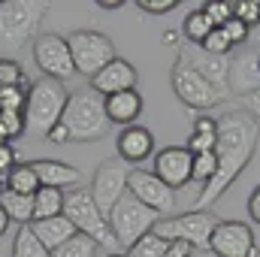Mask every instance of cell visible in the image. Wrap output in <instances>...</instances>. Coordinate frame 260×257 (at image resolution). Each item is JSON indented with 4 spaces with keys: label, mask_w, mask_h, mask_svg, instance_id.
<instances>
[{
    "label": "cell",
    "mask_w": 260,
    "mask_h": 257,
    "mask_svg": "<svg viewBox=\"0 0 260 257\" xmlns=\"http://www.w3.org/2000/svg\"><path fill=\"white\" fill-rule=\"evenodd\" d=\"M257 136H260L257 121L245 112H230V115L218 118V145H215L218 173L200 191L194 212H209V206L218 203L227 194V188L242 176V170L248 167V160L257 148Z\"/></svg>",
    "instance_id": "obj_1"
},
{
    "label": "cell",
    "mask_w": 260,
    "mask_h": 257,
    "mask_svg": "<svg viewBox=\"0 0 260 257\" xmlns=\"http://www.w3.org/2000/svg\"><path fill=\"white\" fill-rule=\"evenodd\" d=\"M109 118L103 109V97L91 88H82L70 94L64 106V115L55 127L49 130V142L64 145V142H97L109 136Z\"/></svg>",
    "instance_id": "obj_2"
},
{
    "label": "cell",
    "mask_w": 260,
    "mask_h": 257,
    "mask_svg": "<svg viewBox=\"0 0 260 257\" xmlns=\"http://www.w3.org/2000/svg\"><path fill=\"white\" fill-rule=\"evenodd\" d=\"M46 12H49V3H40V0L0 3V55H15L30 40H37Z\"/></svg>",
    "instance_id": "obj_3"
},
{
    "label": "cell",
    "mask_w": 260,
    "mask_h": 257,
    "mask_svg": "<svg viewBox=\"0 0 260 257\" xmlns=\"http://www.w3.org/2000/svg\"><path fill=\"white\" fill-rule=\"evenodd\" d=\"M64 218L76 227L79 236H88V239L97 242L100 248H109V254L118 248L106 215L97 209V203L91 200L88 188H73V191L64 194Z\"/></svg>",
    "instance_id": "obj_4"
},
{
    "label": "cell",
    "mask_w": 260,
    "mask_h": 257,
    "mask_svg": "<svg viewBox=\"0 0 260 257\" xmlns=\"http://www.w3.org/2000/svg\"><path fill=\"white\" fill-rule=\"evenodd\" d=\"M70 100L67 88L55 79H40L30 85L27 100H24V124L30 133L49 136V130L55 127L64 115V106Z\"/></svg>",
    "instance_id": "obj_5"
},
{
    "label": "cell",
    "mask_w": 260,
    "mask_h": 257,
    "mask_svg": "<svg viewBox=\"0 0 260 257\" xmlns=\"http://www.w3.org/2000/svg\"><path fill=\"white\" fill-rule=\"evenodd\" d=\"M106 221H109V227H112V236H115L118 248H130L136 239H142L145 233L154 230V224L160 221V215L151 212L148 206H142V203L127 191L115 206H112V212L106 215Z\"/></svg>",
    "instance_id": "obj_6"
},
{
    "label": "cell",
    "mask_w": 260,
    "mask_h": 257,
    "mask_svg": "<svg viewBox=\"0 0 260 257\" xmlns=\"http://www.w3.org/2000/svg\"><path fill=\"white\" fill-rule=\"evenodd\" d=\"M67 46H70V58L79 76H85L88 82L115 58V46L106 34L100 30H76L67 37Z\"/></svg>",
    "instance_id": "obj_7"
},
{
    "label": "cell",
    "mask_w": 260,
    "mask_h": 257,
    "mask_svg": "<svg viewBox=\"0 0 260 257\" xmlns=\"http://www.w3.org/2000/svg\"><path fill=\"white\" fill-rule=\"evenodd\" d=\"M218 218L212 212H185V215H170L154 224V236L167 242H185L191 248H206L209 251V236L215 230Z\"/></svg>",
    "instance_id": "obj_8"
},
{
    "label": "cell",
    "mask_w": 260,
    "mask_h": 257,
    "mask_svg": "<svg viewBox=\"0 0 260 257\" xmlns=\"http://www.w3.org/2000/svg\"><path fill=\"white\" fill-rule=\"evenodd\" d=\"M170 82H173L176 97H179L188 109H197V112H206V109L218 106V103L227 97V94H224V91H218L209 79H203L197 70H191V67H185V64L173 67Z\"/></svg>",
    "instance_id": "obj_9"
},
{
    "label": "cell",
    "mask_w": 260,
    "mask_h": 257,
    "mask_svg": "<svg viewBox=\"0 0 260 257\" xmlns=\"http://www.w3.org/2000/svg\"><path fill=\"white\" fill-rule=\"evenodd\" d=\"M34 64L43 73V79H55L61 85L70 76H76L67 37H61V34H40L34 40Z\"/></svg>",
    "instance_id": "obj_10"
},
{
    "label": "cell",
    "mask_w": 260,
    "mask_h": 257,
    "mask_svg": "<svg viewBox=\"0 0 260 257\" xmlns=\"http://www.w3.org/2000/svg\"><path fill=\"white\" fill-rule=\"evenodd\" d=\"M130 170L124 160H103L100 167H97V173H94V179H91V200L97 203V209L103 212V215H109L112 212V206L127 194V179H130Z\"/></svg>",
    "instance_id": "obj_11"
},
{
    "label": "cell",
    "mask_w": 260,
    "mask_h": 257,
    "mask_svg": "<svg viewBox=\"0 0 260 257\" xmlns=\"http://www.w3.org/2000/svg\"><path fill=\"white\" fill-rule=\"evenodd\" d=\"M209 251L215 257H260L254 230L245 221H218L209 236Z\"/></svg>",
    "instance_id": "obj_12"
},
{
    "label": "cell",
    "mask_w": 260,
    "mask_h": 257,
    "mask_svg": "<svg viewBox=\"0 0 260 257\" xmlns=\"http://www.w3.org/2000/svg\"><path fill=\"white\" fill-rule=\"evenodd\" d=\"M127 191L142 203V206H148L151 212H157L160 218L164 215H170L173 209H176V191L173 188H167L154 173H148V170H130V179H127Z\"/></svg>",
    "instance_id": "obj_13"
},
{
    "label": "cell",
    "mask_w": 260,
    "mask_h": 257,
    "mask_svg": "<svg viewBox=\"0 0 260 257\" xmlns=\"http://www.w3.org/2000/svg\"><path fill=\"white\" fill-rule=\"evenodd\" d=\"M191 164H194V154L185 148V145H167L160 151H154L151 157V173L173 191L185 188L191 182Z\"/></svg>",
    "instance_id": "obj_14"
},
{
    "label": "cell",
    "mask_w": 260,
    "mask_h": 257,
    "mask_svg": "<svg viewBox=\"0 0 260 257\" xmlns=\"http://www.w3.org/2000/svg\"><path fill=\"white\" fill-rule=\"evenodd\" d=\"M257 88H260V52L245 49V52L233 55L230 67H227V94L248 97Z\"/></svg>",
    "instance_id": "obj_15"
},
{
    "label": "cell",
    "mask_w": 260,
    "mask_h": 257,
    "mask_svg": "<svg viewBox=\"0 0 260 257\" xmlns=\"http://www.w3.org/2000/svg\"><path fill=\"white\" fill-rule=\"evenodd\" d=\"M136 82H139V73H136V67L124 61V58H112L109 64L103 67L94 79H91V91H97L100 97H109V94H118V91H133L136 88Z\"/></svg>",
    "instance_id": "obj_16"
},
{
    "label": "cell",
    "mask_w": 260,
    "mask_h": 257,
    "mask_svg": "<svg viewBox=\"0 0 260 257\" xmlns=\"http://www.w3.org/2000/svg\"><path fill=\"white\" fill-rule=\"evenodd\" d=\"M115 148H118V160H124L127 167H139L142 160L154 157V133L148 127H139V124H130L118 133L115 139Z\"/></svg>",
    "instance_id": "obj_17"
},
{
    "label": "cell",
    "mask_w": 260,
    "mask_h": 257,
    "mask_svg": "<svg viewBox=\"0 0 260 257\" xmlns=\"http://www.w3.org/2000/svg\"><path fill=\"white\" fill-rule=\"evenodd\" d=\"M179 64L197 70L203 79H209L218 91H224V94H227V67H230V58L206 55L200 46H188V43H185V49L179 52Z\"/></svg>",
    "instance_id": "obj_18"
},
{
    "label": "cell",
    "mask_w": 260,
    "mask_h": 257,
    "mask_svg": "<svg viewBox=\"0 0 260 257\" xmlns=\"http://www.w3.org/2000/svg\"><path fill=\"white\" fill-rule=\"evenodd\" d=\"M34 173L40 179V188H58V191H73L82 185V173L76 167H70L64 160H55V157H40L34 160Z\"/></svg>",
    "instance_id": "obj_19"
},
{
    "label": "cell",
    "mask_w": 260,
    "mask_h": 257,
    "mask_svg": "<svg viewBox=\"0 0 260 257\" xmlns=\"http://www.w3.org/2000/svg\"><path fill=\"white\" fill-rule=\"evenodd\" d=\"M103 109H106L109 124L130 127V124H136V118L142 115V97H139L136 88H133V91H118V94L103 97Z\"/></svg>",
    "instance_id": "obj_20"
},
{
    "label": "cell",
    "mask_w": 260,
    "mask_h": 257,
    "mask_svg": "<svg viewBox=\"0 0 260 257\" xmlns=\"http://www.w3.org/2000/svg\"><path fill=\"white\" fill-rule=\"evenodd\" d=\"M27 227L34 230V236H37L49 251H58L64 242H70V239L76 236V227L67 221L64 215H58V218H46V221H30Z\"/></svg>",
    "instance_id": "obj_21"
},
{
    "label": "cell",
    "mask_w": 260,
    "mask_h": 257,
    "mask_svg": "<svg viewBox=\"0 0 260 257\" xmlns=\"http://www.w3.org/2000/svg\"><path fill=\"white\" fill-rule=\"evenodd\" d=\"M215 145H218V118H212V115H197L191 139H188L185 148H188L191 154H203V151H215Z\"/></svg>",
    "instance_id": "obj_22"
},
{
    "label": "cell",
    "mask_w": 260,
    "mask_h": 257,
    "mask_svg": "<svg viewBox=\"0 0 260 257\" xmlns=\"http://www.w3.org/2000/svg\"><path fill=\"white\" fill-rule=\"evenodd\" d=\"M0 209L6 212L9 224L15 221V224L27 227V224L34 221V197H24V194H12V191H6V188H3V194H0Z\"/></svg>",
    "instance_id": "obj_23"
},
{
    "label": "cell",
    "mask_w": 260,
    "mask_h": 257,
    "mask_svg": "<svg viewBox=\"0 0 260 257\" xmlns=\"http://www.w3.org/2000/svg\"><path fill=\"white\" fill-rule=\"evenodd\" d=\"M3 188L12 194H24V197H34L40 191V179L34 173V164H15L12 173L3 179Z\"/></svg>",
    "instance_id": "obj_24"
},
{
    "label": "cell",
    "mask_w": 260,
    "mask_h": 257,
    "mask_svg": "<svg viewBox=\"0 0 260 257\" xmlns=\"http://www.w3.org/2000/svg\"><path fill=\"white\" fill-rule=\"evenodd\" d=\"M58 215H64V191L40 188L34 194V221H46V218H58Z\"/></svg>",
    "instance_id": "obj_25"
},
{
    "label": "cell",
    "mask_w": 260,
    "mask_h": 257,
    "mask_svg": "<svg viewBox=\"0 0 260 257\" xmlns=\"http://www.w3.org/2000/svg\"><path fill=\"white\" fill-rule=\"evenodd\" d=\"M215 30V24L209 21V15L203 12V6L194 9L191 15H185V24H182V37L188 40V46H200L209 34Z\"/></svg>",
    "instance_id": "obj_26"
},
{
    "label": "cell",
    "mask_w": 260,
    "mask_h": 257,
    "mask_svg": "<svg viewBox=\"0 0 260 257\" xmlns=\"http://www.w3.org/2000/svg\"><path fill=\"white\" fill-rule=\"evenodd\" d=\"M12 257H52V251L34 236L30 227H18V233L12 239Z\"/></svg>",
    "instance_id": "obj_27"
},
{
    "label": "cell",
    "mask_w": 260,
    "mask_h": 257,
    "mask_svg": "<svg viewBox=\"0 0 260 257\" xmlns=\"http://www.w3.org/2000/svg\"><path fill=\"white\" fill-rule=\"evenodd\" d=\"M167 248H170L167 239H160V236H154V233H145L142 239H136L127 251H124V257H164Z\"/></svg>",
    "instance_id": "obj_28"
},
{
    "label": "cell",
    "mask_w": 260,
    "mask_h": 257,
    "mask_svg": "<svg viewBox=\"0 0 260 257\" xmlns=\"http://www.w3.org/2000/svg\"><path fill=\"white\" fill-rule=\"evenodd\" d=\"M215 173H218V157H215V151L194 154V164H191V182H197V185L206 188V185L215 179Z\"/></svg>",
    "instance_id": "obj_29"
},
{
    "label": "cell",
    "mask_w": 260,
    "mask_h": 257,
    "mask_svg": "<svg viewBox=\"0 0 260 257\" xmlns=\"http://www.w3.org/2000/svg\"><path fill=\"white\" fill-rule=\"evenodd\" d=\"M97 248H100L97 242H91L88 236H79V233H76V236H73L70 242H64L58 251H52V257H94Z\"/></svg>",
    "instance_id": "obj_30"
},
{
    "label": "cell",
    "mask_w": 260,
    "mask_h": 257,
    "mask_svg": "<svg viewBox=\"0 0 260 257\" xmlns=\"http://www.w3.org/2000/svg\"><path fill=\"white\" fill-rule=\"evenodd\" d=\"M24 82H30V79L24 76V70H21V64L15 58H0V91L21 88Z\"/></svg>",
    "instance_id": "obj_31"
},
{
    "label": "cell",
    "mask_w": 260,
    "mask_h": 257,
    "mask_svg": "<svg viewBox=\"0 0 260 257\" xmlns=\"http://www.w3.org/2000/svg\"><path fill=\"white\" fill-rule=\"evenodd\" d=\"M34 82H24L21 88H6L0 91V112H24V100Z\"/></svg>",
    "instance_id": "obj_32"
},
{
    "label": "cell",
    "mask_w": 260,
    "mask_h": 257,
    "mask_svg": "<svg viewBox=\"0 0 260 257\" xmlns=\"http://www.w3.org/2000/svg\"><path fill=\"white\" fill-rule=\"evenodd\" d=\"M200 49L206 52V55H215V58H227L230 55V49H233V43L227 40V34L221 30V27H215L203 43H200Z\"/></svg>",
    "instance_id": "obj_33"
},
{
    "label": "cell",
    "mask_w": 260,
    "mask_h": 257,
    "mask_svg": "<svg viewBox=\"0 0 260 257\" xmlns=\"http://www.w3.org/2000/svg\"><path fill=\"white\" fill-rule=\"evenodd\" d=\"M0 130H3V136L12 142V139H18L27 124H24V112H0Z\"/></svg>",
    "instance_id": "obj_34"
},
{
    "label": "cell",
    "mask_w": 260,
    "mask_h": 257,
    "mask_svg": "<svg viewBox=\"0 0 260 257\" xmlns=\"http://www.w3.org/2000/svg\"><path fill=\"white\" fill-rule=\"evenodd\" d=\"M233 18H239L242 24H260V0H236L233 3Z\"/></svg>",
    "instance_id": "obj_35"
},
{
    "label": "cell",
    "mask_w": 260,
    "mask_h": 257,
    "mask_svg": "<svg viewBox=\"0 0 260 257\" xmlns=\"http://www.w3.org/2000/svg\"><path fill=\"white\" fill-rule=\"evenodd\" d=\"M203 12L209 15V21H212L215 27H224V24L233 18V3H227V0H221V3H206Z\"/></svg>",
    "instance_id": "obj_36"
},
{
    "label": "cell",
    "mask_w": 260,
    "mask_h": 257,
    "mask_svg": "<svg viewBox=\"0 0 260 257\" xmlns=\"http://www.w3.org/2000/svg\"><path fill=\"white\" fill-rule=\"evenodd\" d=\"M221 30L227 34V40H230L233 46H242V43L248 40V30H251V27H248V24H242L239 18H230V21H227Z\"/></svg>",
    "instance_id": "obj_37"
},
{
    "label": "cell",
    "mask_w": 260,
    "mask_h": 257,
    "mask_svg": "<svg viewBox=\"0 0 260 257\" xmlns=\"http://www.w3.org/2000/svg\"><path fill=\"white\" fill-rule=\"evenodd\" d=\"M15 160H18V151L12 148V142H6V145H0V182L12 173V167H15Z\"/></svg>",
    "instance_id": "obj_38"
},
{
    "label": "cell",
    "mask_w": 260,
    "mask_h": 257,
    "mask_svg": "<svg viewBox=\"0 0 260 257\" xmlns=\"http://www.w3.org/2000/svg\"><path fill=\"white\" fill-rule=\"evenodd\" d=\"M136 6L148 15H164V12L176 9V0H136Z\"/></svg>",
    "instance_id": "obj_39"
},
{
    "label": "cell",
    "mask_w": 260,
    "mask_h": 257,
    "mask_svg": "<svg viewBox=\"0 0 260 257\" xmlns=\"http://www.w3.org/2000/svg\"><path fill=\"white\" fill-rule=\"evenodd\" d=\"M242 109H245V115H251L254 121H260V88L254 91V94L242 97Z\"/></svg>",
    "instance_id": "obj_40"
},
{
    "label": "cell",
    "mask_w": 260,
    "mask_h": 257,
    "mask_svg": "<svg viewBox=\"0 0 260 257\" xmlns=\"http://www.w3.org/2000/svg\"><path fill=\"white\" fill-rule=\"evenodd\" d=\"M248 215H251L254 224H260V185L248 194Z\"/></svg>",
    "instance_id": "obj_41"
},
{
    "label": "cell",
    "mask_w": 260,
    "mask_h": 257,
    "mask_svg": "<svg viewBox=\"0 0 260 257\" xmlns=\"http://www.w3.org/2000/svg\"><path fill=\"white\" fill-rule=\"evenodd\" d=\"M191 245H185V242H170V248H167V254L164 257H191Z\"/></svg>",
    "instance_id": "obj_42"
},
{
    "label": "cell",
    "mask_w": 260,
    "mask_h": 257,
    "mask_svg": "<svg viewBox=\"0 0 260 257\" xmlns=\"http://www.w3.org/2000/svg\"><path fill=\"white\" fill-rule=\"evenodd\" d=\"M97 6H100V9H106V12H112V9H121V6H124V0H100Z\"/></svg>",
    "instance_id": "obj_43"
},
{
    "label": "cell",
    "mask_w": 260,
    "mask_h": 257,
    "mask_svg": "<svg viewBox=\"0 0 260 257\" xmlns=\"http://www.w3.org/2000/svg\"><path fill=\"white\" fill-rule=\"evenodd\" d=\"M6 230H9V218H6V212L0 209V236H3Z\"/></svg>",
    "instance_id": "obj_44"
},
{
    "label": "cell",
    "mask_w": 260,
    "mask_h": 257,
    "mask_svg": "<svg viewBox=\"0 0 260 257\" xmlns=\"http://www.w3.org/2000/svg\"><path fill=\"white\" fill-rule=\"evenodd\" d=\"M164 43H167V46H173V43H176V34H173V30H167V34H164Z\"/></svg>",
    "instance_id": "obj_45"
},
{
    "label": "cell",
    "mask_w": 260,
    "mask_h": 257,
    "mask_svg": "<svg viewBox=\"0 0 260 257\" xmlns=\"http://www.w3.org/2000/svg\"><path fill=\"white\" fill-rule=\"evenodd\" d=\"M6 142H9V139H6V136H3V130H0V145H6Z\"/></svg>",
    "instance_id": "obj_46"
},
{
    "label": "cell",
    "mask_w": 260,
    "mask_h": 257,
    "mask_svg": "<svg viewBox=\"0 0 260 257\" xmlns=\"http://www.w3.org/2000/svg\"><path fill=\"white\" fill-rule=\"evenodd\" d=\"M106 257H124V254L121 251H112V254H106Z\"/></svg>",
    "instance_id": "obj_47"
},
{
    "label": "cell",
    "mask_w": 260,
    "mask_h": 257,
    "mask_svg": "<svg viewBox=\"0 0 260 257\" xmlns=\"http://www.w3.org/2000/svg\"><path fill=\"white\" fill-rule=\"evenodd\" d=\"M0 194H3V182H0Z\"/></svg>",
    "instance_id": "obj_48"
}]
</instances>
